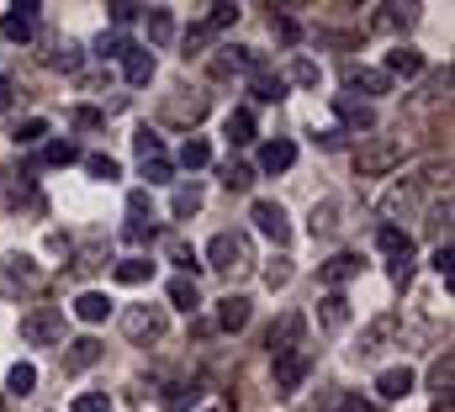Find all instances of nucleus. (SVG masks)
I'll use <instances>...</instances> for the list:
<instances>
[{
    "mask_svg": "<svg viewBox=\"0 0 455 412\" xmlns=\"http://www.w3.org/2000/svg\"><path fill=\"white\" fill-rule=\"evenodd\" d=\"M207 265L212 270H223V275H243L249 265H254V243H249V233H218L212 243H207Z\"/></svg>",
    "mask_w": 455,
    "mask_h": 412,
    "instance_id": "f257e3e1",
    "label": "nucleus"
},
{
    "mask_svg": "<svg viewBox=\"0 0 455 412\" xmlns=\"http://www.w3.org/2000/svg\"><path fill=\"white\" fill-rule=\"evenodd\" d=\"M21 344L32 349H59L64 344V307H32L21 317Z\"/></svg>",
    "mask_w": 455,
    "mask_h": 412,
    "instance_id": "f03ea898",
    "label": "nucleus"
},
{
    "mask_svg": "<svg viewBox=\"0 0 455 412\" xmlns=\"http://www.w3.org/2000/svg\"><path fill=\"white\" fill-rule=\"evenodd\" d=\"M397 164H403V143H392V138H376V143H365L355 154V175L360 180H376V175H387Z\"/></svg>",
    "mask_w": 455,
    "mask_h": 412,
    "instance_id": "7ed1b4c3",
    "label": "nucleus"
},
{
    "mask_svg": "<svg viewBox=\"0 0 455 412\" xmlns=\"http://www.w3.org/2000/svg\"><path fill=\"white\" fill-rule=\"evenodd\" d=\"M37 0H16V5H5V16H0V37L5 43H32L37 37Z\"/></svg>",
    "mask_w": 455,
    "mask_h": 412,
    "instance_id": "20e7f679",
    "label": "nucleus"
},
{
    "mask_svg": "<svg viewBox=\"0 0 455 412\" xmlns=\"http://www.w3.org/2000/svg\"><path fill=\"white\" fill-rule=\"evenodd\" d=\"M302 333H307V317H302V312H281V322H275V328H270V338H265L270 360L297 354V349H302Z\"/></svg>",
    "mask_w": 455,
    "mask_h": 412,
    "instance_id": "39448f33",
    "label": "nucleus"
},
{
    "mask_svg": "<svg viewBox=\"0 0 455 412\" xmlns=\"http://www.w3.org/2000/svg\"><path fill=\"white\" fill-rule=\"evenodd\" d=\"M249 222H254L275 249H286V243H291V222H286L281 202H254V206H249Z\"/></svg>",
    "mask_w": 455,
    "mask_h": 412,
    "instance_id": "423d86ee",
    "label": "nucleus"
},
{
    "mask_svg": "<svg viewBox=\"0 0 455 412\" xmlns=\"http://www.w3.org/2000/svg\"><path fill=\"white\" fill-rule=\"evenodd\" d=\"M307 370H313V349H297V354L275 360V397H297L302 381H307Z\"/></svg>",
    "mask_w": 455,
    "mask_h": 412,
    "instance_id": "0eeeda50",
    "label": "nucleus"
},
{
    "mask_svg": "<svg viewBox=\"0 0 455 412\" xmlns=\"http://www.w3.org/2000/svg\"><path fill=\"white\" fill-rule=\"evenodd\" d=\"M122 328L132 344H159L164 338V312L159 307H127L122 312Z\"/></svg>",
    "mask_w": 455,
    "mask_h": 412,
    "instance_id": "6e6552de",
    "label": "nucleus"
},
{
    "mask_svg": "<svg viewBox=\"0 0 455 412\" xmlns=\"http://www.w3.org/2000/svg\"><path fill=\"white\" fill-rule=\"evenodd\" d=\"M413 386H419L413 365H392V370H381V376H376V397H381V402H403Z\"/></svg>",
    "mask_w": 455,
    "mask_h": 412,
    "instance_id": "1a4fd4ad",
    "label": "nucleus"
},
{
    "mask_svg": "<svg viewBox=\"0 0 455 412\" xmlns=\"http://www.w3.org/2000/svg\"><path fill=\"white\" fill-rule=\"evenodd\" d=\"M291 164H297V143H291V138H270V143L259 148V170H265V175H286Z\"/></svg>",
    "mask_w": 455,
    "mask_h": 412,
    "instance_id": "9d476101",
    "label": "nucleus"
},
{
    "mask_svg": "<svg viewBox=\"0 0 455 412\" xmlns=\"http://www.w3.org/2000/svg\"><path fill=\"white\" fill-rule=\"evenodd\" d=\"M381 75H387V80H413V75H424V53L397 43V48L387 53V69H381Z\"/></svg>",
    "mask_w": 455,
    "mask_h": 412,
    "instance_id": "9b49d317",
    "label": "nucleus"
},
{
    "mask_svg": "<svg viewBox=\"0 0 455 412\" xmlns=\"http://www.w3.org/2000/svg\"><path fill=\"white\" fill-rule=\"evenodd\" d=\"M223 138L233 143V148H249V143L259 138V127H254V111H249V106H238V111H228V122H223Z\"/></svg>",
    "mask_w": 455,
    "mask_h": 412,
    "instance_id": "f8f14e48",
    "label": "nucleus"
},
{
    "mask_svg": "<svg viewBox=\"0 0 455 412\" xmlns=\"http://www.w3.org/2000/svg\"><path fill=\"white\" fill-rule=\"evenodd\" d=\"M376 243H381V254H387L392 265L413 259V238H408L403 227H392V222H381V227H376Z\"/></svg>",
    "mask_w": 455,
    "mask_h": 412,
    "instance_id": "ddd939ff",
    "label": "nucleus"
},
{
    "mask_svg": "<svg viewBox=\"0 0 455 412\" xmlns=\"http://www.w3.org/2000/svg\"><path fill=\"white\" fill-rule=\"evenodd\" d=\"M392 333H397V317H376V322L360 333V349H355V354H360V360H376V354L387 349V338H392Z\"/></svg>",
    "mask_w": 455,
    "mask_h": 412,
    "instance_id": "4468645a",
    "label": "nucleus"
},
{
    "mask_svg": "<svg viewBox=\"0 0 455 412\" xmlns=\"http://www.w3.org/2000/svg\"><path fill=\"white\" fill-rule=\"evenodd\" d=\"M101 360V338H75L69 349H64V376H80V370H91Z\"/></svg>",
    "mask_w": 455,
    "mask_h": 412,
    "instance_id": "2eb2a0df",
    "label": "nucleus"
},
{
    "mask_svg": "<svg viewBox=\"0 0 455 412\" xmlns=\"http://www.w3.org/2000/svg\"><path fill=\"white\" fill-rule=\"evenodd\" d=\"M344 85H349V96H387V91H392V80H387L381 69H349Z\"/></svg>",
    "mask_w": 455,
    "mask_h": 412,
    "instance_id": "dca6fc26",
    "label": "nucleus"
},
{
    "mask_svg": "<svg viewBox=\"0 0 455 412\" xmlns=\"http://www.w3.org/2000/svg\"><path fill=\"white\" fill-rule=\"evenodd\" d=\"M318 275H323V286H329V291H339V286H349V281L360 275V254H334Z\"/></svg>",
    "mask_w": 455,
    "mask_h": 412,
    "instance_id": "f3484780",
    "label": "nucleus"
},
{
    "mask_svg": "<svg viewBox=\"0 0 455 412\" xmlns=\"http://www.w3.org/2000/svg\"><path fill=\"white\" fill-rule=\"evenodd\" d=\"M69 312H75L80 322H107V317H112V297H107V291H80Z\"/></svg>",
    "mask_w": 455,
    "mask_h": 412,
    "instance_id": "a211bd4d",
    "label": "nucleus"
},
{
    "mask_svg": "<svg viewBox=\"0 0 455 412\" xmlns=\"http://www.w3.org/2000/svg\"><path fill=\"white\" fill-rule=\"evenodd\" d=\"M148 275H154V259H143V254H127V259H116V265H112L116 286H143Z\"/></svg>",
    "mask_w": 455,
    "mask_h": 412,
    "instance_id": "6ab92c4d",
    "label": "nucleus"
},
{
    "mask_svg": "<svg viewBox=\"0 0 455 412\" xmlns=\"http://www.w3.org/2000/svg\"><path fill=\"white\" fill-rule=\"evenodd\" d=\"M334 111H339V122H344V127H355V132H371V127H376V111H371L365 101L334 96Z\"/></svg>",
    "mask_w": 455,
    "mask_h": 412,
    "instance_id": "aec40b11",
    "label": "nucleus"
},
{
    "mask_svg": "<svg viewBox=\"0 0 455 412\" xmlns=\"http://www.w3.org/2000/svg\"><path fill=\"white\" fill-rule=\"evenodd\" d=\"M122 75H127V85H148L154 80V53L148 48H127L122 53Z\"/></svg>",
    "mask_w": 455,
    "mask_h": 412,
    "instance_id": "412c9836",
    "label": "nucleus"
},
{
    "mask_svg": "<svg viewBox=\"0 0 455 412\" xmlns=\"http://www.w3.org/2000/svg\"><path fill=\"white\" fill-rule=\"evenodd\" d=\"M249 297H223V302H218V328H223V333H238V328H249Z\"/></svg>",
    "mask_w": 455,
    "mask_h": 412,
    "instance_id": "4be33fe9",
    "label": "nucleus"
},
{
    "mask_svg": "<svg viewBox=\"0 0 455 412\" xmlns=\"http://www.w3.org/2000/svg\"><path fill=\"white\" fill-rule=\"evenodd\" d=\"M318 322H323L329 333H344V328H349V302H344V291H329V297L318 302Z\"/></svg>",
    "mask_w": 455,
    "mask_h": 412,
    "instance_id": "5701e85b",
    "label": "nucleus"
},
{
    "mask_svg": "<svg viewBox=\"0 0 455 412\" xmlns=\"http://www.w3.org/2000/svg\"><path fill=\"white\" fill-rule=\"evenodd\" d=\"M143 16H148V43L164 48V43L175 37V16H170V5H143Z\"/></svg>",
    "mask_w": 455,
    "mask_h": 412,
    "instance_id": "b1692460",
    "label": "nucleus"
},
{
    "mask_svg": "<svg viewBox=\"0 0 455 412\" xmlns=\"http://www.w3.org/2000/svg\"><path fill=\"white\" fill-rule=\"evenodd\" d=\"M170 307L196 312V307H202V286H196L191 275H175V281H170Z\"/></svg>",
    "mask_w": 455,
    "mask_h": 412,
    "instance_id": "393cba45",
    "label": "nucleus"
},
{
    "mask_svg": "<svg viewBox=\"0 0 455 412\" xmlns=\"http://www.w3.org/2000/svg\"><path fill=\"white\" fill-rule=\"evenodd\" d=\"M85 154H80V143L75 138H53L48 148H43V164H53V170H64V164H80Z\"/></svg>",
    "mask_w": 455,
    "mask_h": 412,
    "instance_id": "a878e982",
    "label": "nucleus"
},
{
    "mask_svg": "<svg viewBox=\"0 0 455 412\" xmlns=\"http://www.w3.org/2000/svg\"><path fill=\"white\" fill-rule=\"evenodd\" d=\"M159 402H164L170 412H196L202 408V386H196V381H191V386H170Z\"/></svg>",
    "mask_w": 455,
    "mask_h": 412,
    "instance_id": "bb28decb",
    "label": "nucleus"
},
{
    "mask_svg": "<svg viewBox=\"0 0 455 412\" xmlns=\"http://www.w3.org/2000/svg\"><path fill=\"white\" fill-rule=\"evenodd\" d=\"M175 164H186V170H207V164H212L207 138H186V143H180V154H175Z\"/></svg>",
    "mask_w": 455,
    "mask_h": 412,
    "instance_id": "cd10ccee",
    "label": "nucleus"
},
{
    "mask_svg": "<svg viewBox=\"0 0 455 412\" xmlns=\"http://www.w3.org/2000/svg\"><path fill=\"white\" fill-rule=\"evenodd\" d=\"M259 106H281V96H286V80L281 75H254V91H249Z\"/></svg>",
    "mask_w": 455,
    "mask_h": 412,
    "instance_id": "c85d7f7f",
    "label": "nucleus"
},
{
    "mask_svg": "<svg viewBox=\"0 0 455 412\" xmlns=\"http://www.w3.org/2000/svg\"><path fill=\"white\" fill-rule=\"evenodd\" d=\"M132 154H138V164H143V159H164V138H159L154 127H138V132H132Z\"/></svg>",
    "mask_w": 455,
    "mask_h": 412,
    "instance_id": "c756f323",
    "label": "nucleus"
},
{
    "mask_svg": "<svg viewBox=\"0 0 455 412\" xmlns=\"http://www.w3.org/2000/svg\"><path fill=\"white\" fill-rule=\"evenodd\" d=\"M170 211H175L180 222H191V217L202 211V186H196V180H191V186H180V191H175V202H170Z\"/></svg>",
    "mask_w": 455,
    "mask_h": 412,
    "instance_id": "7c9ffc66",
    "label": "nucleus"
},
{
    "mask_svg": "<svg viewBox=\"0 0 455 412\" xmlns=\"http://www.w3.org/2000/svg\"><path fill=\"white\" fill-rule=\"evenodd\" d=\"M80 164H85V175H91V180H116V175H122V164H116L112 154H85Z\"/></svg>",
    "mask_w": 455,
    "mask_h": 412,
    "instance_id": "2f4dec72",
    "label": "nucleus"
},
{
    "mask_svg": "<svg viewBox=\"0 0 455 412\" xmlns=\"http://www.w3.org/2000/svg\"><path fill=\"white\" fill-rule=\"evenodd\" d=\"M419 21V5H381V27H392V32H408Z\"/></svg>",
    "mask_w": 455,
    "mask_h": 412,
    "instance_id": "473e14b6",
    "label": "nucleus"
},
{
    "mask_svg": "<svg viewBox=\"0 0 455 412\" xmlns=\"http://www.w3.org/2000/svg\"><path fill=\"white\" fill-rule=\"evenodd\" d=\"M32 386H37V370H32L27 360H21V365H11V376H5V392H11V397H27Z\"/></svg>",
    "mask_w": 455,
    "mask_h": 412,
    "instance_id": "72a5a7b5",
    "label": "nucleus"
},
{
    "mask_svg": "<svg viewBox=\"0 0 455 412\" xmlns=\"http://www.w3.org/2000/svg\"><path fill=\"white\" fill-rule=\"evenodd\" d=\"M223 186H228V191H249V186H254V164L228 159V164H223Z\"/></svg>",
    "mask_w": 455,
    "mask_h": 412,
    "instance_id": "f704fd0d",
    "label": "nucleus"
},
{
    "mask_svg": "<svg viewBox=\"0 0 455 412\" xmlns=\"http://www.w3.org/2000/svg\"><path fill=\"white\" fill-rule=\"evenodd\" d=\"M233 21H238V5H233V0H218V5H207V21H202V27H207V32H223Z\"/></svg>",
    "mask_w": 455,
    "mask_h": 412,
    "instance_id": "c9c22d12",
    "label": "nucleus"
},
{
    "mask_svg": "<svg viewBox=\"0 0 455 412\" xmlns=\"http://www.w3.org/2000/svg\"><path fill=\"white\" fill-rule=\"evenodd\" d=\"M127 48H132V43H127L122 32H101V37H96V59H101V64H112V59H122Z\"/></svg>",
    "mask_w": 455,
    "mask_h": 412,
    "instance_id": "e433bc0d",
    "label": "nucleus"
},
{
    "mask_svg": "<svg viewBox=\"0 0 455 412\" xmlns=\"http://www.w3.org/2000/svg\"><path fill=\"white\" fill-rule=\"evenodd\" d=\"M48 64H53V69H64V75H75V69L85 64V59H80V43H59V48L48 53Z\"/></svg>",
    "mask_w": 455,
    "mask_h": 412,
    "instance_id": "4c0bfd02",
    "label": "nucleus"
},
{
    "mask_svg": "<svg viewBox=\"0 0 455 412\" xmlns=\"http://www.w3.org/2000/svg\"><path fill=\"white\" fill-rule=\"evenodd\" d=\"M323 412H371V402H365L360 392H329Z\"/></svg>",
    "mask_w": 455,
    "mask_h": 412,
    "instance_id": "58836bf2",
    "label": "nucleus"
},
{
    "mask_svg": "<svg viewBox=\"0 0 455 412\" xmlns=\"http://www.w3.org/2000/svg\"><path fill=\"white\" fill-rule=\"evenodd\" d=\"M451 381H455V360H451V354H440V360H435V365H429V386H435V392H445V397H451Z\"/></svg>",
    "mask_w": 455,
    "mask_h": 412,
    "instance_id": "ea45409f",
    "label": "nucleus"
},
{
    "mask_svg": "<svg viewBox=\"0 0 455 412\" xmlns=\"http://www.w3.org/2000/svg\"><path fill=\"white\" fill-rule=\"evenodd\" d=\"M170 259H175V265H180V270L196 281V270H202V265H196V249H191L186 238H170Z\"/></svg>",
    "mask_w": 455,
    "mask_h": 412,
    "instance_id": "a19ab883",
    "label": "nucleus"
},
{
    "mask_svg": "<svg viewBox=\"0 0 455 412\" xmlns=\"http://www.w3.org/2000/svg\"><path fill=\"white\" fill-rule=\"evenodd\" d=\"M5 275L21 281V286H37V265H32L27 254H11V259H5Z\"/></svg>",
    "mask_w": 455,
    "mask_h": 412,
    "instance_id": "79ce46f5",
    "label": "nucleus"
},
{
    "mask_svg": "<svg viewBox=\"0 0 455 412\" xmlns=\"http://www.w3.org/2000/svg\"><path fill=\"white\" fill-rule=\"evenodd\" d=\"M429 233H435L440 243H451V196L440 206H429Z\"/></svg>",
    "mask_w": 455,
    "mask_h": 412,
    "instance_id": "37998d69",
    "label": "nucleus"
},
{
    "mask_svg": "<svg viewBox=\"0 0 455 412\" xmlns=\"http://www.w3.org/2000/svg\"><path fill=\"white\" fill-rule=\"evenodd\" d=\"M43 138H48V122H43V116H27V122L16 127V143H21V148H32V143H43Z\"/></svg>",
    "mask_w": 455,
    "mask_h": 412,
    "instance_id": "c03bdc74",
    "label": "nucleus"
},
{
    "mask_svg": "<svg viewBox=\"0 0 455 412\" xmlns=\"http://www.w3.org/2000/svg\"><path fill=\"white\" fill-rule=\"evenodd\" d=\"M107 11H112V32H122V27H132V21L143 16V5H132V0H112Z\"/></svg>",
    "mask_w": 455,
    "mask_h": 412,
    "instance_id": "a18cd8bd",
    "label": "nucleus"
},
{
    "mask_svg": "<svg viewBox=\"0 0 455 412\" xmlns=\"http://www.w3.org/2000/svg\"><path fill=\"white\" fill-rule=\"evenodd\" d=\"M127 222H154V202H148V191H132V196H127Z\"/></svg>",
    "mask_w": 455,
    "mask_h": 412,
    "instance_id": "49530a36",
    "label": "nucleus"
},
{
    "mask_svg": "<svg viewBox=\"0 0 455 412\" xmlns=\"http://www.w3.org/2000/svg\"><path fill=\"white\" fill-rule=\"evenodd\" d=\"M435 270H440V281H445V291H451V286H455V249H451V243H440V249H435Z\"/></svg>",
    "mask_w": 455,
    "mask_h": 412,
    "instance_id": "de8ad7c7",
    "label": "nucleus"
},
{
    "mask_svg": "<svg viewBox=\"0 0 455 412\" xmlns=\"http://www.w3.org/2000/svg\"><path fill=\"white\" fill-rule=\"evenodd\" d=\"M170 175H175V164H170V159H143V180H148V186H164Z\"/></svg>",
    "mask_w": 455,
    "mask_h": 412,
    "instance_id": "09e8293b",
    "label": "nucleus"
},
{
    "mask_svg": "<svg viewBox=\"0 0 455 412\" xmlns=\"http://www.w3.org/2000/svg\"><path fill=\"white\" fill-rule=\"evenodd\" d=\"M101 259H107V249H101V243H91V249H85L69 270H75V275H91V270H101Z\"/></svg>",
    "mask_w": 455,
    "mask_h": 412,
    "instance_id": "8fccbe9b",
    "label": "nucleus"
},
{
    "mask_svg": "<svg viewBox=\"0 0 455 412\" xmlns=\"http://www.w3.org/2000/svg\"><path fill=\"white\" fill-rule=\"evenodd\" d=\"M291 80H297V85H307V91H318V64L297 59V64H291Z\"/></svg>",
    "mask_w": 455,
    "mask_h": 412,
    "instance_id": "3c124183",
    "label": "nucleus"
},
{
    "mask_svg": "<svg viewBox=\"0 0 455 412\" xmlns=\"http://www.w3.org/2000/svg\"><path fill=\"white\" fill-rule=\"evenodd\" d=\"M286 281H291V259H275V265L265 270V286H270V291H281Z\"/></svg>",
    "mask_w": 455,
    "mask_h": 412,
    "instance_id": "603ef678",
    "label": "nucleus"
},
{
    "mask_svg": "<svg viewBox=\"0 0 455 412\" xmlns=\"http://www.w3.org/2000/svg\"><path fill=\"white\" fill-rule=\"evenodd\" d=\"M75 412H112V402H107L101 392H80V397H75Z\"/></svg>",
    "mask_w": 455,
    "mask_h": 412,
    "instance_id": "864d4df0",
    "label": "nucleus"
},
{
    "mask_svg": "<svg viewBox=\"0 0 455 412\" xmlns=\"http://www.w3.org/2000/svg\"><path fill=\"white\" fill-rule=\"evenodd\" d=\"M270 32H275V37H281V43H297V37H302V32H297V21H291V16H270Z\"/></svg>",
    "mask_w": 455,
    "mask_h": 412,
    "instance_id": "5fc2aeb1",
    "label": "nucleus"
},
{
    "mask_svg": "<svg viewBox=\"0 0 455 412\" xmlns=\"http://www.w3.org/2000/svg\"><path fill=\"white\" fill-rule=\"evenodd\" d=\"M101 122H107V116H101L96 106H80V111H75V127H85V132H91V127H101Z\"/></svg>",
    "mask_w": 455,
    "mask_h": 412,
    "instance_id": "6e6d98bb",
    "label": "nucleus"
},
{
    "mask_svg": "<svg viewBox=\"0 0 455 412\" xmlns=\"http://www.w3.org/2000/svg\"><path fill=\"white\" fill-rule=\"evenodd\" d=\"M122 233H127V243H148L154 238V222H127Z\"/></svg>",
    "mask_w": 455,
    "mask_h": 412,
    "instance_id": "4d7b16f0",
    "label": "nucleus"
},
{
    "mask_svg": "<svg viewBox=\"0 0 455 412\" xmlns=\"http://www.w3.org/2000/svg\"><path fill=\"white\" fill-rule=\"evenodd\" d=\"M318 143H323V148H339L344 132H339V127H323V132H318Z\"/></svg>",
    "mask_w": 455,
    "mask_h": 412,
    "instance_id": "13d9d810",
    "label": "nucleus"
},
{
    "mask_svg": "<svg viewBox=\"0 0 455 412\" xmlns=\"http://www.w3.org/2000/svg\"><path fill=\"white\" fill-rule=\"evenodd\" d=\"M11 101H16V85H11V80L0 75V111H11Z\"/></svg>",
    "mask_w": 455,
    "mask_h": 412,
    "instance_id": "bf43d9fd",
    "label": "nucleus"
},
{
    "mask_svg": "<svg viewBox=\"0 0 455 412\" xmlns=\"http://www.w3.org/2000/svg\"><path fill=\"white\" fill-rule=\"evenodd\" d=\"M429 412H455V408H451V397H440V402H435Z\"/></svg>",
    "mask_w": 455,
    "mask_h": 412,
    "instance_id": "052dcab7",
    "label": "nucleus"
}]
</instances>
